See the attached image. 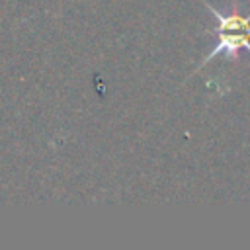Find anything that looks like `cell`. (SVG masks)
Wrapping results in <instances>:
<instances>
[{"label":"cell","instance_id":"1","mask_svg":"<svg viewBox=\"0 0 250 250\" xmlns=\"http://www.w3.org/2000/svg\"><path fill=\"white\" fill-rule=\"evenodd\" d=\"M217 35H219V41H217V45L209 51V55L195 66V70L193 72H197V70H201L213 57H217V55H225V57H229L230 61H236L238 59V55L246 49V51H250V29H242V31H232V29H217ZM191 72V74H193Z\"/></svg>","mask_w":250,"mask_h":250}]
</instances>
